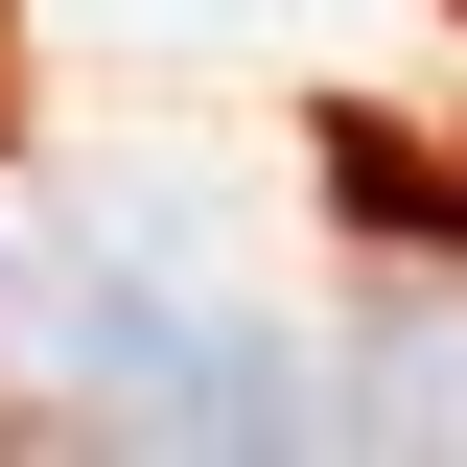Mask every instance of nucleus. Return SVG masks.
Here are the masks:
<instances>
[{"label":"nucleus","mask_w":467,"mask_h":467,"mask_svg":"<svg viewBox=\"0 0 467 467\" xmlns=\"http://www.w3.org/2000/svg\"><path fill=\"white\" fill-rule=\"evenodd\" d=\"M24 281H47V211H0V374H24Z\"/></svg>","instance_id":"1"}]
</instances>
